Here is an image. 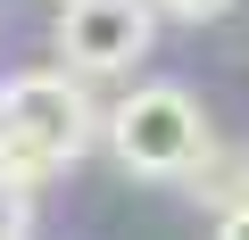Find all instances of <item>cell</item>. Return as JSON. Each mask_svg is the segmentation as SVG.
I'll return each instance as SVG.
<instances>
[{
    "mask_svg": "<svg viewBox=\"0 0 249 240\" xmlns=\"http://www.w3.org/2000/svg\"><path fill=\"white\" fill-rule=\"evenodd\" d=\"M100 141V108L75 66H34L0 91V182H58L83 149Z\"/></svg>",
    "mask_w": 249,
    "mask_h": 240,
    "instance_id": "6da1fadb",
    "label": "cell"
},
{
    "mask_svg": "<svg viewBox=\"0 0 249 240\" xmlns=\"http://www.w3.org/2000/svg\"><path fill=\"white\" fill-rule=\"evenodd\" d=\"M108 149H116L124 174H142V182H191L199 158L216 149V133H208V116H199V99L183 83H142L133 99H116Z\"/></svg>",
    "mask_w": 249,
    "mask_h": 240,
    "instance_id": "7a4b0ae2",
    "label": "cell"
},
{
    "mask_svg": "<svg viewBox=\"0 0 249 240\" xmlns=\"http://www.w3.org/2000/svg\"><path fill=\"white\" fill-rule=\"evenodd\" d=\"M158 42V0H67L58 9V66L91 75H133Z\"/></svg>",
    "mask_w": 249,
    "mask_h": 240,
    "instance_id": "3957f363",
    "label": "cell"
},
{
    "mask_svg": "<svg viewBox=\"0 0 249 240\" xmlns=\"http://www.w3.org/2000/svg\"><path fill=\"white\" fill-rule=\"evenodd\" d=\"M17 232H34V191L25 182H0V240H17Z\"/></svg>",
    "mask_w": 249,
    "mask_h": 240,
    "instance_id": "277c9868",
    "label": "cell"
},
{
    "mask_svg": "<svg viewBox=\"0 0 249 240\" xmlns=\"http://www.w3.org/2000/svg\"><path fill=\"white\" fill-rule=\"evenodd\" d=\"M224 9H232V0H158V17H183V25H208Z\"/></svg>",
    "mask_w": 249,
    "mask_h": 240,
    "instance_id": "5b68a950",
    "label": "cell"
},
{
    "mask_svg": "<svg viewBox=\"0 0 249 240\" xmlns=\"http://www.w3.org/2000/svg\"><path fill=\"white\" fill-rule=\"evenodd\" d=\"M216 232H224V240H249V191H241V199L216 215Z\"/></svg>",
    "mask_w": 249,
    "mask_h": 240,
    "instance_id": "8992f818",
    "label": "cell"
}]
</instances>
